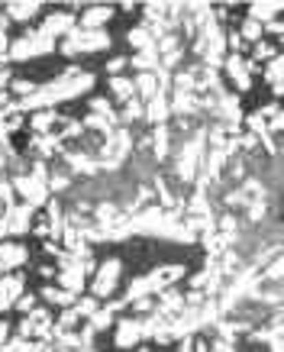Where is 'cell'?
Listing matches in <instances>:
<instances>
[{
	"label": "cell",
	"instance_id": "6da1fadb",
	"mask_svg": "<svg viewBox=\"0 0 284 352\" xmlns=\"http://www.w3.org/2000/svg\"><path fill=\"white\" fill-rule=\"evenodd\" d=\"M110 87H113V94L120 97V100H129V94H133V85H129V81H110Z\"/></svg>",
	"mask_w": 284,
	"mask_h": 352
},
{
	"label": "cell",
	"instance_id": "7a4b0ae2",
	"mask_svg": "<svg viewBox=\"0 0 284 352\" xmlns=\"http://www.w3.org/2000/svg\"><path fill=\"white\" fill-rule=\"evenodd\" d=\"M139 352H152V349H139Z\"/></svg>",
	"mask_w": 284,
	"mask_h": 352
}]
</instances>
